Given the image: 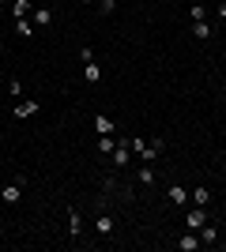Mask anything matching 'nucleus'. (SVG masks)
Instances as JSON below:
<instances>
[{"mask_svg": "<svg viewBox=\"0 0 226 252\" xmlns=\"http://www.w3.org/2000/svg\"><path fill=\"white\" fill-rule=\"evenodd\" d=\"M23 189H27V181H23V177H15V181L8 185V189L0 192V200H4V203H19V200H23Z\"/></svg>", "mask_w": 226, "mask_h": 252, "instance_id": "f257e3e1", "label": "nucleus"}, {"mask_svg": "<svg viewBox=\"0 0 226 252\" xmlns=\"http://www.w3.org/2000/svg\"><path fill=\"white\" fill-rule=\"evenodd\" d=\"M207 226V211L200 207V211H189V230H204Z\"/></svg>", "mask_w": 226, "mask_h": 252, "instance_id": "f03ea898", "label": "nucleus"}, {"mask_svg": "<svg viewBox=\"0 0 226 252\" xmlns=\"http://www.w3.org/2000/svg\"><path fill=\"white\" fill-rule=\"evenodd\" d=\"M38 109H42L38 102H19V105H15V121H23V117H34Z\"/></svg>", "mask_w": 226, "mask_h": 252, "instance_id": "7ed1b4c3", "label": "nucleus"}, {"mask_svg": "<svg viewBox=\"0 0 226 252\" xmlns=\"http://www.w3.org/2000/svg\"><path fill=\"white\" fill-rule=\"evenodd\" d=\"M166 196H170V203H177V207H181V203H189V189H181V185H170V192H166Z\"/></svg>", "mask_w": 226, "mask_h": 252, "instance_id": "20e7f679", "label": "nucleus"}, {"mask_svg": "<svg viewBox=\"0 0 226 252\" xmlns=\"http://www.w3.org/2000/svg\"><path fill=\"white\" fill-rule=\"evenodd\" d=\"M200 245H204V241H200L196 233H185L181 241H177V249H181V252H196V249H200Z\"/></svg>", "mask_w": 226, "mask_h": 252, "instance_id": "39448f33", "label": "nucleus"}, {"mask_svg": "<svg viewBox=\"0 0 226 252\" xmlns=\"http://www.w3.org/2000/svg\"><path fill=\"white\" fill-rule=\"evenodd\" d=\"M31 11H34V4H31V0H15V4H11V15H15V19H27Z\"/></svg>", "mask_w": 226, "mask_h": 252, "instance_id": "423d86ee", "label": "nucleus"}, {"mask_svg": "<svg viewBox=\"0 0 226 252\" xmlns=\"http://www.w3.org/2000/svg\"><path fill=\"white\" fill-rule=\"evenodd\" d=\"M31 15H34V27H49V23H53V11L49 8H34Z\"/></svg>", "mask_w": 226, "mask_h": 252, "instance_id": "0eeeda50", "label": "nucleus"}, {"mask_svg": "<svg viewBox=\"0 0 226 252\" xmlns=\"http://www.w3.org/2000/svg\"><path fill=\"white\" fill-rule=\"evenodd\" d=\"M68 230H72V237H79V230H83V219L75 207H68Z\"/></svg>", "mask_w": 226, "mask_h": 252, "instance_id": "6e6552de", "label": "nucleus"}, {"mask_svg": "<svg viewBox=\"0 0 226 252\" xmlns=\"http://www.w3.org/2000/svg\"><path fill=\"white\" fill-rule=\"evenodd\" d=\"M83 79H87V83H98V79H102V68H98L95 61H87L83 64Z\"/></svg>", "mask_w": 226, "mask_h": 252, "instance_id": "1a4fd4ad", "label": "nucleus"}, {"mask_svg": "<svg viewBox=\"0 0 226 252\" xmlns=\"http://www.w3.org/2000/svg\"><path fill=\"white\" fill-rule=\"evenodd\" d=\"M95 128H98V136H113V121H109V117H102V113L95 117Z\"/></svg>", "mask_w": 226, "mask_h": 252, "instance_id": "9d476101", "label": "nucleus"}, {"mask_svg": "<svg viewBox=\"0 0 226 252\" xmlns=\"http://www.w3.org/2000/svg\"><path fill=\"white\" fill-rule=\"evenodd\" d=\"M95 230L102 233V237H109V233H113V219H109V215H98V222H95Z\"/></svg>", "mask_w": 226, "mask_h": 252, "instance_id": "9b49d317", "label": "nucleus"}, {"mask_svg": "<svg viewBox=\"0 0 226 252\" xmlns=\"http://www.w3.org/2000/svg\"><path fill=\"white\" fill-rule=\"evenodd\" d=\"M193 38H200V42H207V38H211V27H207L204 19H200V23H193Z\"/></svg>", "mask_w": 226, "mask_h": 252, "instance_id": "f8f14e48", "label": "nucleus"}, {"mask_svg": "<svg viewBox=\"0 0 226 252\" xmlns=\"http://www.w3.org/2000/svg\"><path fill=\"white\" fill-rule=\"evenodd\" d=\"M193 200H196V203H200V207H207V203H211V192H207V189H204V185H200V189H196V192H193Z\"/></svg>", "mask_w": 226, "mask_h": 252, "instance_id": "ddd939ff", "label": "nucleus"}, {"mask_svg": "<svg viewBox=\"0 0 226 252\" xmlns=\"http://www.w3.org/2000/svg\"><path fill=\"white\" fill-rule=\"evenodd\" d=\"M15 31H19L23 38H31V34L38 31V27H34V23H27V19H19V23H15Z\"/></svg>", "mask_w": 226, "mask_h": 252, "instance_id": "4468645a", "label": "nucleus"}, {"mask_svg": "<svg viewBox=\"0 0 226 252\" xmlns=\"http://www.w3.org/2000/svg\"><path fill=\"white\" fill-rule=\"evenodd\" d=\"M200 241H204V245L219 241V230H215V226H204V233H200Z\"/></svg>", "mask_w": 226, "mask_h": 252, "instance_id": "2eb2a0df", "label": "nucleus"}, {"mask_svg": "<svg viewBox=\"0 0 226 252\" xmlns=\"http://www.w3.org/2000/svg\"><path fill=\"white\" fill-rule=\"evenodd\" d=\"M140 181H143V189H147V185H155L159 177H155V169H147V166H143V169H140Z\"/></svg>", "mask_w": 226, "mask_h": 252, "instance_id": "dca6fc26", "label": "nucleus"}, {"mask_svg": "<svg viewBox=\"0 0 226 252\" xmlns=\"http://www.w3.org/2000/svg\"><path fill=\"white\" fill-rule=\"evenodd\" d=\"M8 94L11 98H23V83H19V79H11V83H8Z\"/></svg>", "mask_w": 226, "mask_h": 252, "instance_id": "f3484780", "label": "nucleus"}, {"mask_svg": "<svg viewBox=\"0 0 226 252\" xmlns=\"http://www.w3.org/2000/svg\"><path fill=\"white\" fill-rule=\"evenodd\" d=\"M113 147H117V143H113L109 136H102V139H98V151H109V155H113Z\"/></svg>", "mask_w": 226, "mask_h": 252, "instance_id": "a211bd4d", "label": "nucleus"}, {"mask_svg": "<svg viewBox=\"0 0 226 252\" xmlns=\"http://www.w3.org/2000/svg\"><path fill=\"white\" fill-rule=\"evenodd\" d=\"M98 8H102V15H113V8H117V0H102Z\"/></svg>", "mask_w": 226, "mask_h": 252, "instance_id": "6ab92c4d", "label": "nucleus"}, {"mask_svg": "<svg viewBox=\"0 0 226 252\" xmlns=\"http://www.w3.org/2000/svg\"><path fill=\"white\" fill-rule=\"evenodd\" d=\"M79 61H83V64L95 61V49H91V45H83V49H79Z\"/></svg>", "mask_w": 226, "mask_h": 252, "instance_id": "aec40b11", "label": "nucleus"}, {"mask_svg": "<svg viewBox=\"0 0 226 252\" xmlns=\"http://www.w3.org/2000/svg\"><path fill=\"white\" fill-rule=\"evenodd\" d=\"M219 15H223V19H226V4H219Z\"/></svg>", "mask_w": 226, "mask_h": 252, "instance_id": "412c9836", "label": "nucleus"}, {"mask_svg": "<svg viewBox=\"0 0 226 252\" xmlns=\"http://www.w3.org/2000/svg\"><path fill=\"white\" fill-rule=\"evenodd\" d=\"M83 4H95V0H83Z\"/></svg>", "mask_w": 226, "mask_h": 252, "instance_id": "4be33fe9", "label": "nucleus"}]
</instances>
